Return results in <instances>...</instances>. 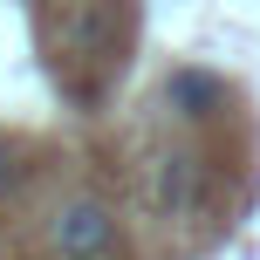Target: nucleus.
Masks as SVG:
<instances>
[{
    "instance_id": "20e7f679",
    "label": "nucleus",
    "mask_w": 260,
    "mask_h": 260,
    "mask_svg": "<svg viewBox=\"0 0 260 260\" xmlns=\"http://www.w3.org/2000/svg\"><path fill=\"white\" fill-rule=\"evenodd\" d=\"M14 178H21V171H14V151H7V144H0V199L14 192Z\"/></svg>"
},
{
    "instance_id": "7ed1b4c3",
    "label": "nucleus",
    "mask_w": 260,
    "mask_h": 260,
    "mask_svg": "<svg viewBox=\"0 0 260 260\" xmlns=\"http://www.w3.org/2000/svg\"><path fill=\"white\" fill-rule=\"evenodd\" d=\"M165 103L178 110V117H212V110H219V82L199 76V69H178V76L165 82Z\"/></svg>"
},
{
    "instance_id": "f257e3e1",
    "label": "nucleus",
    "mask_w": 260,
    "mask_h": 260,
    "mask_svg": "<svg viewBox=\"0 0 260 260\" xmlns=\"http://www.w3.org/2000/svg\"><path fill=\"white\" fill-rule=\"evenodd\" d=\"M48 247L62 260H110L117 253V212H110L103 199H89V192L62 199V206L48 212Z\"/></svg>"
},
{
    "instance_id": "f03ea898",
    "label": "nucleus",
    "mask_w": 260,
    "mask_h": 260,
    "mask_svg": "<svg viewBox=\"0 0 260 260\" xmlns=\"http://www.w3.org/2000/svg\"><path fill=\"white\" fill-rule=\"evenodd\" d=\"M151 206H157V219H185V212L199 206V157H192V151L157 157V171H151Z\"/></svg>"
}]
</instances>
